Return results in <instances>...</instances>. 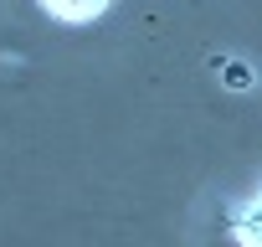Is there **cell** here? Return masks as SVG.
Returning <instances> with one entry per match:
<instances>
[{
    "mask_svg": "<svg viewBox=\"0 0 262 247\" xmlns=\"http://www.w3.org/2000/svg\"><path fill=\"white\" fill-rule=\"evenodd\" d=\"M41 6H47L52 16H62V21H93L108 0H41Z\"/></svg>",
    "mask_w": 262,
    "mask_h": 247,
    "instance_id": "obj_1",
    "label": "cell"
},
{
    "mask_svg": "<svg viewBox=\"0 0 262 247\" xmlns=\"http://www.w3.org/2000/svg\"><path fill=\"white\" fill-rule=\"evenodd\" d=\"M221 77H226L231 93H247V88H252V67H247V62H221Z\"/></svg>",
    "mask_w": 262,
    "mask_h": 247,
    "instance_id": "obj_2",
    "label": "cell"
},
{
    "mask_svg": "<svg viewBox=\"0 0 262 247\" xmlns=\"http://www.w3.org/2000/svg\"><path fill=\"white\" fill-rule=\"evenodd\" d=\"M242 247H257V211L242 216Z\"/></svg>",
    "mask_w": 262,
    "mask_h": 247,
    "instance_id": "obj_3",
    "label": "cell"
}]
</instances>
